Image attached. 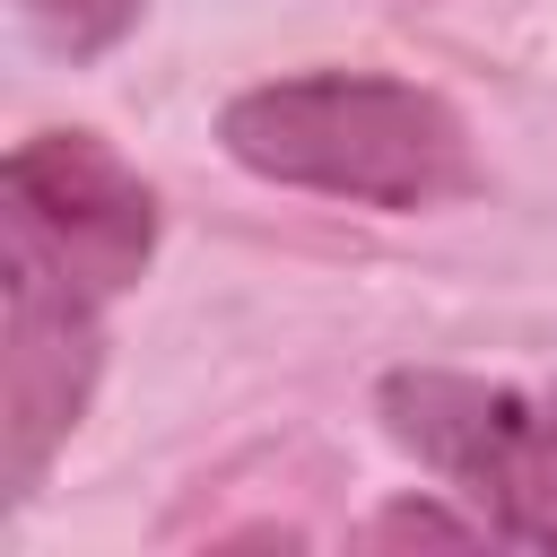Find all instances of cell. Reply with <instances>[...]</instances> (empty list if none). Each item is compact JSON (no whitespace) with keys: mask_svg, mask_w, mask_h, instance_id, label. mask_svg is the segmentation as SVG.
<instances>
[{"mask_svg":"<svg viewBox=\"0 0 557 557\" xmlns=\"http://www.w3.org/2000/svg\"><path fill=\"white\" fill-rule=\"evenodd\" d=\"M0 191H9V252L44 261L78 296H113L148 270L157 200L113 148H96L78 131L26 139L0 174Z\"/></svg>","mask_w":557,"mask_h":557,"instance_id":"3","label":"cell"},{"mask_svg":"<svg viewBox=\"0 0 557 557\" xmlns=\"http://www.w3.org/2000/svg\"><path fill=\"white\" fill-rule=\"evenodd\" d=\"M0 435H9V496L35 487L44 453L78 426L96 383V296L52 278L26 252H0Z\"/></svg>","mask_w":557,"mask_h":557,"instance_id":"4","label":"cell"},{"mask_svg":"<svg viewBox=\"0 0 557 557\" xmlns=\"http://www.w3.org/2000/svg\"><path fill=\"white\" fill-rule=\"evenodd\" d=\"M17 17H26L35 44H52V52H70V61H96V52L139 17V0H17Z\"/></svg>","mask_w":557,"mask_h":557,"instance_id":"5","label":"cell"},{"mask_svg":"<svg viewBox=\"0 0 557 557\" xmlns=\"http://www.w3.org/2000/svg\"><path fill=\"white\" fill-rule=\"evenodd\" d=\"M383 418L426 470L479 496L496 540L557 548V400L470 374H392Z\"/></svg>","mask_w":557,"mask_h":557,"instance_id":"2","label":"cell"},{"mask_svg":"<svg viewBox=\"0 0 557 557\" xmlns=\"http://www.w3.org/2000/svg\"><path fill=\"white\" fill-rule=\"evenodd\" d=\"M218 139L235 165H252L270 183L366 200V209H426L470 183V139H461L453 104L409 78H374V70L252 87L226 104Z\"/></svg>","mask_w":557,"mask_h":557,"instance_id":"1","label":"cell"}]
</instances>
